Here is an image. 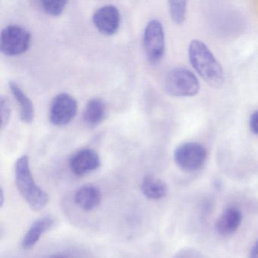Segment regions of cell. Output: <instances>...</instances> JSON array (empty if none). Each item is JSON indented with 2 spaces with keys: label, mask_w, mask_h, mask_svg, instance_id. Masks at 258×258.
I'll return each mask as SVG.
<instances>
[{
  "label": "cell",
  "mask_w": 258,
  "mask_h": 258,
  "mask_svg": "<svg viewBox=\"0 0 258 258\" xmlns=\"http://www.w3.org/2000/svg\"><path fill=\"white\" fill-rule=\"evenodd\" d=\"M241 220L242 215L239 210L233 207L226 208L217 220L216 229L220 235H230L239 227Z\"/></svg>",
  "instance_id": "obj_10"
},
{
  "label": "cell",
  "mask_w": 258,
  "mask_h": 258,
  "mask_svg": "<svg viewBox=\"0 0 258 258\" xmlns=\"http://www.w3.org/2000/svg\"><path fill=\"white\" fill-rule=\"evenodd\" d=\"M42 7L47 14L52 16H58L66 9L67 2L63 0L58 1H41Z\"/></svg>",
  "instance_id": "obj_17"
},
{
  "label": "cell",
  "mask_w": 258,
  "mask_h": 258,
  "mask_svg": "<svg viewBox=\"0 0 258 258\" xmlns=\"http://www.w3.org/2000/svg\"><path fill=\"white\" fill-rule=\"evenodd\" d=\"M186 1H170L169 2V12L170 17L176 25L184 23L186 16Z\"/></svg>",
  "instance_id": "obj_16"
},
{
  "label": "cell",
  "mask_w": 258,
  "mask_h": 258,
  "mask_svg": "<svg viewBox=\"0 0 258 258\" xmlns=\"http://www.w3.org/2000/svg\"><path fill=\"white\" fill-rule=\"evenodd\" d=\"M188 58L195 70L211 87L220 88L225 81L224 72L208 46L200 40H194L188 47Z\"/></svg>",
  "instance_id": "obj_1"
},
{
  "label": "cell",
  "mask_w": 258,
  "mask_h": 258,
  "mask_svg": "<svg viewBox=\"0 0 258 258\" xmlns=\"http://www.w3.org/2000/svg\"><path fill=\"white\" fill-rule=\"evenodd\" d=\"M175 163L185 172H195L202 168L208 157V152L203 145L188 142L176 148L174 152Z\"/></svg>",
  "instance_id": "obj_4"
},
{
  "label": "cell",
  "mask_w": 258,
  "mask_h": 258,
  "mask_svg": "<svg viewBox=\"0 0 258 258\" xmlns=\"http://www.w3.org/2000/svg\"><path fill=\"white\" fill-rule=\"evenodd\" d=\"M143 43L149 61L152 64L160 62L165 50V37L162 24L159 21L154 19L147 24Z\"/></svg>",
  "instance_id": "obj_6"
},
{
  "label": "cell",
  "mask_w": 258,
  "mask_h": 258,
  "mask_svg": "<svg viewBox=\"0 0 258 258\" xmlns=\"http://www.w3.org/2000/svg\"><path fill=\"white\" fill-rule=\"evenodd\" d=\"M166 93L174 97L196 96L200 83L196 75L185 68H175L167 73L164 81Z\"/></svg>",
  "instance_id": "obj_3"
},
{
  "label": "cell",
  "mask_w": 258,
  "mask_h": 258,
  "mask_svg": "<svg viewBox=\"0 0 258 258\" xmlns=\"http://www.w3.org/2000/svg\"><path fill=\"white\" fill-rule=\"evenodd\" d=\"M10 91L20 107V117L22 121L30 123L34 120V107L31 99L16 83L11 81L9 84Z\"/></svg>",
  "instance_id": "obj_12"
},
{
  "label": "cell",
  "mask_w": 258,
  "mask_h": 258,
  "mask_svg": "<svg viewBox=\"0 0 258 258\" xmlns=\"http://www.w3.org/2000/svg\"><path fill=\"white\" fill-rule=\"evenodd\" d=\"M93 22L101 34L111 36L115 34L120 26V12L113 5L101 7L93 15Z\"/></svg>",
  "instance_id": "obj_8"
},
{
  "label": "cell",
  "mask_w": 258,
  "mask_h": 258,
  "mask_svg": "<svg viewBox=\"0 0 258 258\" xmlns=\"http://www.w3.org/2000/svg\"><path fill=\"white\" fill-rule=\"evenodd\" d=\"M53 218L51 217H42V218L36 220L31 225L29 230L28 231L24 238L23 241H22L23 248L28 250V249L34 247L42 235L53 225Z\"/></svg>",
  "instance_id": "obj_13"
},
{
  "label": "cell",
  "mask_w": 258,
  "mask_h": 258,
  "mask_svg": "<svg viewBox=\"0 0 258 258\" xmlns=\"http://www.w3.org/2000/svg\"><path fill=\"white\" fill-rule=\"evenodd\" d=\"M75 200L81 209L90 211L99 206L102 200V194L98 187L84 185L77 191Z\"/></svg>",
  "instance_id": "obj_11"
},
{
  "label": "cell",
  "mask_w": 258,
  "mask_h": 258,
  "mask_svg": "<svg viewBox=\"0 0 258 258\" xmlns=\"http://www.w3.org/2000/svg\"><path fill=\"white\" fill-rule=\"evenodd\" d=\"M16 182L21 196L33 211H40L46 206L49 196L34 181L27 155L20 157L16 161Z\"/></svg>",
  "instance_id": "obj_2"
},
{
  "label": "cell",
  "mask_w": 258,
  "mask_h": 258,
  "mask_svg": "<svg viewBox=\"0 0 258 258\" xmlns=\"http://www.w3.org/2000/svg\"><path fill=\"white\" fill-rule=\"evenodd\" d=\"M70 168L77 176H84L100 167L101 161L97 152L93 149L78 151L70 159Z\"/></svg>",
  "instance_id": "obj_9"
},
{
  "label": "cell",
  "mask_w": 258,
  "mask_h": 258,
  "mask_svg": "<svg viewBox=\"0 0 258 258\" xmlns=\"http://www.w3.org/2000/svg\"><path fill=\"white\" fill-rule=\"evenodd\" d=\"M0 114H1V126L4 129L10 122L11 117V108L8 100L4 97L0 99Z\"/></svg>",
  "instance_id": "obj_18"
},
{
  "label": "cell",
  "mask_w": 258,
  "mask_h": 258,
  "mask_svg": "<svg viewBox=\"0 0 258 258\" xmlns=\"http://www.w3.org/2000/svg\"><path fill=\"white\" fill-rule=\"evenodd\" d=\"M250 258H258V240L253 245V248H252Z\"/></svg>",
  "instance_id": "obj_20"
},
{
  "label": "cell",
  "mask_w": 258,
  "mask_h": 258,
  "mask_svg": "<svg viewBox=\"0 0 258 258\" xmlns=\"http://www.w3.org/2000/svg\"><path fill=\"white\" fill-rule=\"evenodd\" d=\"M106 114V107L102 99L95 98L87 102L83 114L84 123L90 126L94 127L102 123Z\"/></svg>",
  "instance_id": "obj_14"
},
{
  "label": "cell",
  "mask_w": 258,
  "mask_h": 258,
  "mask_svg": "<svg viewBox=\"0 0 258 258\" xmlns=\"http://www.w3.org/2000/svg\"><path fill=\"white\" fill-rule=\"evenodd\" d=\"M78 111V102L68 93H62L54 98L49 111V120L55 126H64L70 123Z\"/></svg>",
  "instance_id": "obj_7"
},
{
  "label": "cell",
  "mask_w": 258,
  "mask_h": 258,
  "mask_svg": "<svg viewBox=\"0 0 258 258\" xmlns=\"http://www.w3.org/2000/svg\"><path fill=\"white\" fill-rule=\"evenodd\" d=\"M249 124H250V129L251 132L258 135V110L250 116Z\"/></svg>",
  "instance_id": "obj_19"
},
{
  "label": "cell",
  "mask_w": 258,
  "mask_h": 258,
  "mask_svg": "<svg viewBox=\"0 0 258 258\" xmlns=\"http://www.w3.org/2000/svg\"><path fill=\"white\" fill-rule=\"evenodd\" d=\"M31 35L25 28L10 25L1 33L0 48L4 55L16 56L26 52L31 44Z\"/></svg>",
  "instance_id": "obj_5"
},
{
  "label": "cell",
  "mask_w": 258,
  "mask_h": 258,
  "mask_svg": "<svg viewBox=\"0 0 258 258\" xmlns=\"http://www.w3.org/2000/svg\"><path fill=\"white\" fill-rule=\"evenodd\" d=\"M141 190L146 198L153 200L162 199L167 193L165 182L152 176H146L143 179Z\"/></svg>",
  "instance_id": "obj_15"
},
{
  "label": "cell",
  "mask_w": 258,
  "mask_h": 258,
  "mask_svg": "<svg viewBox=\"0 0 258 258\" xmlns=\"http://www.w3.org/2000/svg\"><path fill=\"white\" fill-rule=\"evenodd\" d=\"M51 258H71L69 256H66V255H55V256H52Z\"/></svg>",
  "instance_id": "obj_21"
}]
</instances>
